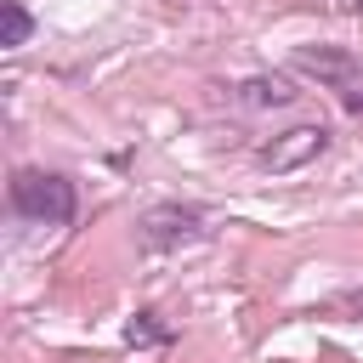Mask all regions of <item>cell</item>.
I'll use <instances>...</instances> for the list:
<instances>
[{
  "label": "cell",
  "instance_id": "obj_6",
  "mask_svg": "<svg viewBox=\"0 0 363 363\" xmlns=\"http://www.w3.org/2000/svg\"><path fill=\"white\" fill-rule=\"evenodd\" d=\"M28 34H34L28 6H23V0H0V45L17 51V45H28Z\"/></svg>",
  "mask_w": 363,
  "mask_h": 363
},
{
  "label": "cell",
  "instance_id": "obj_7",
  "mask_svg": "<svg viewBox=\"0 0 363 363\" xmlns=\"http://www.w3.org/2000/svg\"><path fill=\"white\" fill-rule=\"evenodd\" d=\"M125 340H130V346H164V340H170V329L159 323V312H136V323L125 329Z\"/></svg>",
  "mask_w": 363,
  "mask_h": 363
},
{
  "label": "cell",
  "instance_id": "obj_4",
  "mask_svg": "<svg viewBox=\"0 0 363 363\" xmlns=\"http://www.w3.org/2000/svg\"><path fill=\"white\" fill-rule=\"evenodd\" d=\"M323 153H329V130L323 125H295V130H284V136H272L261 147V164L272 176H289V170H301V164H312Z\"/></svg>",
  "mask_w": 363,
  "mask_h": 363
},
{
  "label": "cell",
  "instance_id": "obj_2",
  "mask_svg": "<svg viewBox=\"0 0 363 363\" xmlns=\"http://www.w3.org/2000/svg\"><path fill=\"white\" fill-rule=\"evenodd\" d=\"M289 62H295V74L318 79L323 91H335L346 113L363 119V57L357 51H346V45H295Z\"/></svg>",
  "mask_w": 363,
  "mask_h": 363
},
{
  "label": "cell",
  "instance_id": "obj_1",
  "mask_svg": "<svg viewBox=\"0 0 363 363\" xmlns=\"http://www.w3.org/2000/svg\"><path fill=\"white\" fill-rule=\"evenodd\" d=\"M11 210L34 227H68L79 210V193L62 170H11Z\"/></svg>",
  "mask_w": 363,
  "mask_h": 363
},
{
  "label": "cell",
  "instance_id": "obj_3",
  "mask_svg": "<svg viewBox=\"0 0 363 363\" xmlns=\"http://www.w3.org/2000/svg\"><path fill=\"white\" fill-rule=\"evenodd\" d=\"M204 238V210L199 204H153L142 216V244L147 250H176V244H193Z\"/></svg>",
  "mask_w": 363,
  "mask_h": 363
},
{
  "label": "cell",
  "instance_id": "obj_5",
  "mask_svg": "<svg viewBox=\"0 0 363 363\" xmlns=\"http://www.w3.org/2000/svg\"><path fill=\"white\" fill-rule=\"evenodd\" d=\"M301 91L284 79V74H255V79H244L238 91H233V102L238 108H289Z\"/></svg>",
  "mask_w": 363,
  "mask_h": 363
}]
</instances>
